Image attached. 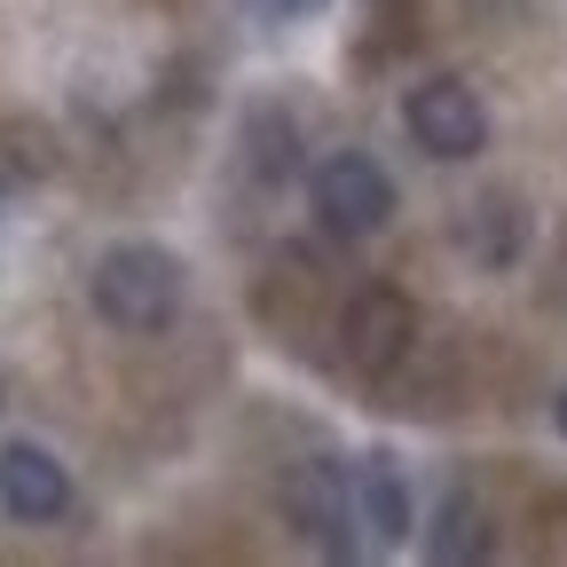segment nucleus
Listing matches in <instances>:
<instances>
[{"label":"nucleus","mask_w":567,"mask_h":567,"mask_svg":"<svg viewBox=\"0 0 567 567\" xmlns=\"http://www.w3.org/2000/svg\"><path fill=\"white\" fill-rule=\"evenodd\" d=\"M87 300H95V316H103L111 331L158 339V331L182 316V260H174L166 245H151V237H126V245H111V252L95 260Z\"/></svg>","instance_id":"1"},{"label":"nucleus","mask_w":567,"mask_h":567,"mask_svg":"<svg viewBox=\"0 0 567 567\" xmlns=\"http://www.w3.org/2000/svg\"><path fill=\"white\" fill-rule=\"evenodd\" d=\"M308 205H316V221L339 245H363V237H379L394 221V174L371 151H331L308 174Z\"/></svg>","instance_id":"2"},{"label":"nucleus","mask_w":567,"mask_h":567,"mask_svg":"<svg viewBox=\"0 0 567 567\" xmlns=\"http://www.w3.org/2000/svg\"><path fill=\"white\" fill-rule=\"evenodd\" d=\"M402 126H410L417 151L442 158V166H465V158L488 151V103L465 80H450V71H434V80H417L402 95Z\"/></svg>","instance_id":"3"},{"label":"nucleus","mask_w":567,"mask_h":567,"mask_svg":"<svg viewBox=\"0 0 567 567\" xmlns=\"http://www.w3.org/2000/svg\"><path fill=\"white\" fill-rule=\"evenodd\" d=\"M284 520H292L316 551H331V559L363 551V536H354V481H347L339 457H300L292 473H284Z\"/></svg>","instance_id":"4"},{"label":"nucleus","mask_w":567,"mask_h":567,"mask_svg":"<svg viewBox=\"0 0 567 567\" xmlns=\"http://www.w3.org/2000/svg\"><path fill=\"white\" fill-rule=\"evenodd\" d=\"M410 339H417V300L402 284H363V292L347 300V316H339V354L363 379H386L410 354Z\"/></svg>","instance_id":"5"},{"label":"nucleus","mask_w":567,"mask_h":567,"mask_svg":"<svg viewBox=\"0 0 567 567\" xmlns=\"http://www.w3.org/2000/svg\"><path fill=\"white\" fill-rule=\"evenodd\" d=\"M0 513L24 520V528H48L71 513V473L55 450L40 442H0Z\"/></svg>","instance_id":"6"},{"label":"nucleus","mask_w":567,"mask_h":567,"mask_svg":"<svg viewBox=\"0 0 567 567\" xmlns=\"http://www.w3.org/2000/svg\"><path fill=\"white\" fill-rule=\"evenodd\" d=\"M347 481H354V536H363L371 551H394V544H410V528H417V505H410V481H402L394 450H371L363 465H347Z\"/></svg>","instance_id":"7"},{"label":"nucleus","mask_w":567,"mask_h":567,"mask_svg":"<svg viewBox=\"0 0 567 567\" xmlns=\"http://www.w3.org/2000/svg\"><path fill=\"white\" fill-rule=\"evenodd\" d=\"M457 252H465L473 268H513V260L528 252V205H520L513 189L473 197V205L457 213Z\"/></svg>","instance_id":"8"},{"label":"nucleus","mask_w":567,"mask_h":567,"mask_svg":"<svg viewBox=\"0 0 567 567\" xmlns=\"http://www.w3.org/2000/svg\"><path fill=\"white\" fill-rule=\"evenodd\" d=\"M425 551L450 559V567H457V559H488V513H481V496H473V488H450V496H442Z\"/></svg>","instance_id":"9"},{"label":"nucleus","mask_w":567,"mask_h":567,"mask_svg":"<svg viewBox=\"0 0 567 567\" xmlns=\"http://www.w3.org/2000/svg\"><path fill=\"white\" fill-rule=\"evenodd\" d=\"M245 142H252V174L260 182H284L300 166V134H292V118H284L276 103H260L252 118H245Z\"/></svg>","instance_id":"10"},{"label":"nucleus","mask_w":567,"mask_h":567,"mask_svg":"<svg viewBox=\"0 0 567 567\" xmlns=\"http://www.w3.org/2000/svg\"><path fill=\"white\" fill-rule=\"evenodd\" d=\"M268 9H276V17H323L331 0H268Z\"/></svg>","instance_id":"11"},{"label":"nucleus","mask_w":567,"mask_h":567,"mask_svg":"<svg viewBox=\"0 0 567 567\" xmlns=\"http://www.w3.org/2000/svg\"><path fill=\"white\" fill-rule=\"evenodd\" d=\"M551 276H559L551 292H559V308H567V237H559V260H551Z\"/></svg>","instance_id":"12"},{"label":"nucleus","mask_w":567,"mask_h":567,"mask_svg":"<svg viewBox=\"0 0 567 567\" xmlns=\"http://www.w3.org/2000/svg\"><path fill=\"white\" fill-rule=\"evenodd\" d=\"M559 434H567V386H559Z\"/></svg>","instance_id":"13"}]
</instances>
